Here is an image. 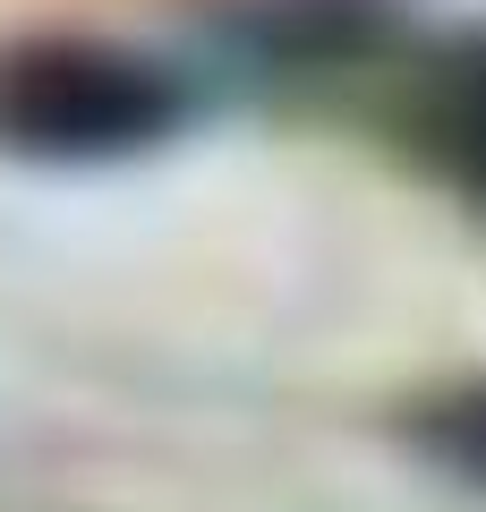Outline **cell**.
Instances as JSON below:
<instances>
[{"mask_svg": "<svg viewBox=\"0 0 486 512\" xmlns=\"http://www.w3.org/2000/svg\"><path fill=\"white\" fill-rule=\"evenodd\" d=\"M188 120V86L162 60L103 43H43L0 60V137L26 154H137Z\"/></svg>", "mask_w": 486, "mask_h": 512, "instance_id": "1", "label": "cell"}, {"mask_svg": "<svg viewBox=\"0 0 486 512\" xmlns=\"http://www.w3.org/2000/svg\"><path fill=\"white\" fill-rule=\"evenodd\" d=\"M401 128H410L418 163H427L452 197H469L486 214V35L444 43V52L418 69Z\"/></svg>", "mask_w": 486, "mask_h": 512, "instance_id": "2", "label": "cell"}, {"mask_svg": "<svg viewBox=\"0 0 486 512\" xmlns=\"http://www.w3.org/2000/svg\"><path fill=\"white\" fill-rule=\"evenodd\" d=\"M427 444H435V461H452V470H469L486 487V393H452L444 410H427Z\"/></svg>", "mask_w": 486, "mask_h": 512, "instance_id": "3", "label": "cell"}]
</instances>
